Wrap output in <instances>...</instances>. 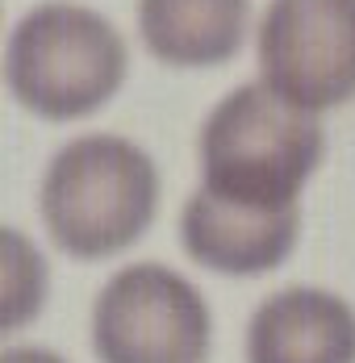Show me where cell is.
<instances>
[{
	"label": "cell",
	"instance_id": "1",
	"mask_svg": "<svg viewBox=\"0 0 355 363\" xmlns=\"http://www.w3.org/2000/svg\"><path fill=\"white\" fill-rule=\"evenodd\" d=\"M159 213L155 159L117 134H84L55 150L42 176V221L71 259H109L134 247Z\"/></svg>",
	"mask_w": 355,
	"mask_h": 363
},
{
	"label": "cell",
	"instance_id": "2",
	"mask_svg": "<svg viewBox=\"0 0 355 363\" xmlns=\"http://www.w3.org/2000/svg\"><path fill=\"white\" fill-rule=\"evenodd\" d=\"M201 172L217 196L239 205H297L326 155L318 113L276 96L268 84H243L222 96L201 125Z\"/></svg>",
	"mask_w": 355,
	"mask_h": 363
},
{
	"label": "cell",
	"instance_id": "3",
	"mask_svg": "<svg viewBox=\"0 0 355 363\" xmlns=\"http://www.w3.org/2000/svg\"><path fill=\"white\" fill-rule=\"evenodd\" d=\"M126 38L97 9L50 0L30 9L4 50V79L21 109L46 121H80L105 109L126 84Z\"/></svg>",
	"mask_w": 355,
	"mask_h": 363
},
{
	"label": "cell",
	"instance_id": "4",
	"mask_svg": "<svg viewBox=\"0 0 355 363\" xmlns=\"http://www.w3.org/2000/svg\"><path fill=\"white\" fill-rule=\"evenodd\" d=\"M209 301L163 263H130L92 301V351L101 363H205Z\"/></svg>",
	"mask_w": 355,
	"mask_h": 363
},
{
	"label": "cell",
	"instance_id": "5",
	"mask_svg": "<svg viewBox=\"0 0 355 363\" xmlns=\"http://www.w3.org/2000/svg\"><path fill=\"white\" fill-rule=\"evenodd\" d=\"M259 84L305 113L355 96V0H272L259 38Z\"/></svg>",
	"mask_w": 355,
	"mask_h": 363
},
{
	"label": "cell",
	"instance_id": "6",
	"mask_svg": "<svg viewBox=\"0 0 355 363\" xmlns=\"http://www.w3.org/2000/svg\"><path fill=\"white\" fill-rule=\"evenodd\" d=\"M301 209L239 205L209 188H197L180 209V242L201 267L217 276H263L276 272L297 247Z\"/></svg>",
	"mask_w": 355,
	"mask_h": 363
},
{
	"label": "cell",
	"instance_id": "7",
	"mask_svg": "<svg viewBox=\"0 0 355 363\" xmlns=\"http://www.w3.org/2000/svg\"><path fill=\"white\" fill-rule=\"evenodd\" d=\"M247 363H355V309L314 284L272 292L247 322Z\"/></svg>",
	"mask_w": 355,
	"mask_h": 363
},
{
	"label": "cell",
	"instance_id": "8",
	"mask_svg": "<svg viewBox=\"0 0 355 363\" xmlns=\"http://www.w3.org/2000/svg\"><path fill=\"white\" fill-rule=\"evenodd\" d=\"M251 0H138V34L168 67H222L243 50Z\"/></svg>",
	"mask_w": 355,
	"mask_h": 363
},
{
	"label": "cell",
	"instance_id": "9",
	"mask_svg": "<svg viewBox=\"0 0 355 363\" xmlns=\"http://www.w3.org/2000/svg\"><path fill=\"white\" fill-rule=\"evenodd\" d=\"M46 301V267L42 255L9 225L4 230V334H17Z\"/></svg>",
	"mask_w": 355,
	"mask_h": 363
},
{
	"label": "cell",
	"instance_id": "10",
	"mask_svg": "<svg viewBox=\"0 0 355 363\" xmlns=\"http://www.w3.org/2000/svg\"><path fill=\"white\" fill-rule=\"evenodd\" d=\"M0 363H67L63 355H55V351H46V347H9Z\"/></svg>",
	"mask_w": 355,
	"mask_h": 363
}]
</instances>
